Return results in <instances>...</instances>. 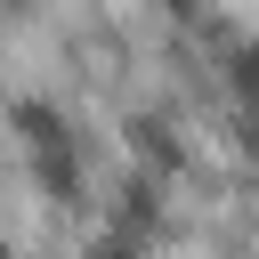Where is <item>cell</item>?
<instances>
[{
    "label": "cell",
    "mask_w": 259,
    "mask_h": 259,
    "mask_svg": "<svg viewBox=\"0 0 259 259\" xmlns=\"http://www.w3.org/2000/svg\"><path fill=\"white\" fill-rule=\"evenodd\" d=\"M235 89L259 105V49H243V57H235Z\"/></svg>",
    "instance_id": "1"
}]
</instances>
